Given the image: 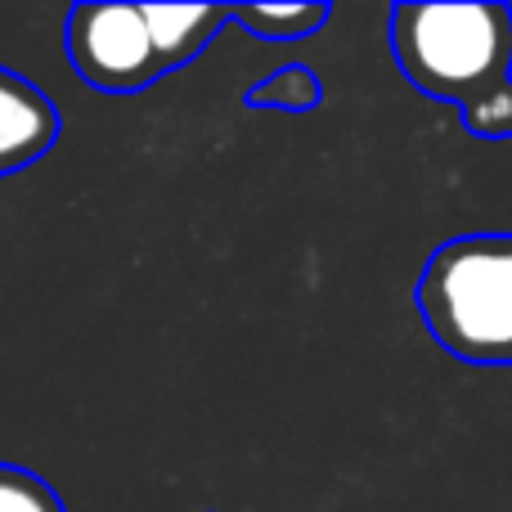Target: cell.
Wrapping results in <instances>:
<instances>
[{"mask_svg":"<svg viewBox=\"0 0 512 512\" xmlns=\"http://www.w3.org/2000/svg\"><path fill=\"white\" fill-rule=\"evenodd\" d=\"M418 315L436 346L477 369L512 364V234L441 243L418 274Z\"/></svg>","mask_w":512,"mask_h":512,"instance_id":"obj_3","label":"cell"},{"mask_svg":"<svg viewBox=\"0 0 512 512\" xmlns=\"http://www.w3.org/2000/svg\"><path fill=\"white\" fill-rule=\"evenodd\" d=\"M391 54L414 90L459 108L468 135L512 140V9L396 5Z\"/></svg>","mask_w":512,"mask_h":512,"instance_id":"obj_1","label":"cell"},{"mask_svg":"<svg viewBox=\"0 0 512 512\" xmlns=\"http://www.w3.org/2000/svg\"><path fill=\"white\" fill-rule=\"evenodd\" d=\"M0 512H68V504L32 468L0 463Z\"/></svg>","mask_w":512,"mask_h":512,"instance_id":"obj_7","label":"cell"},{"mask_svg":"<svg viewBox=\"0 0 512 512\" xmlns=\"http://www.w3.org/2000/svg\"><path fill=\"white\" fill-rule=\"evenodd\" d=\"M328 5H230V23L248 27L256 41H306L328 23Z\"/></svg>","mask_w":512,"mask_h":512,"instance_id":"obj_5","label":"cell"},{"mask_svg":"<svg viewBox=\"0 0 512 512\" xmlns=\"http://www.w3.org/2000/svg\"><path fill=\"white\" fill-rule=\"evenodd\" d=\"M230 23V5H72L68 50L86 86L135 95L194 63Z\"/></svg>","mask_w":512,"mask_h":512,"instance_id":"obj_2","label":"cell"},{"mask_svg":"<svg viewBox=\"0 0 512 512\" xmlns=\"http://www.w3.org/2000/svg\"><path fill=\"white\" fill-rule=\"evenodd\" d=\"M324 104V81L310 63H283L265 81L248 90V108H274V113H315Z\"/></svg>","mask_w":512,"mask_h":512,"instance_id":"obj_6","label":"cell"},{"mask_svg":"<svg viewBox=\"0 0 512 512\" xmlns=\"http://www.w3.org/2000/svg\"><path fill=\"white\" fill-rule=\"evenodd\" d=\"M59 140V108L45 90L0 63V176L41 162Z\"/></svg>","mask_w":512,"mask_h":512,"instance_id":"obj_4","label":"cell"}]
</instances>
